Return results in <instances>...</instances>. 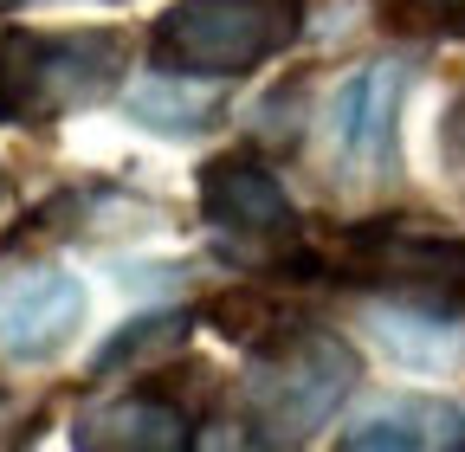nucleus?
<instances>
[{
  "label": "nucleus",
  "instance_id": "ddd939ff",
  "mask_svg": "<svg viewBox=\"0 0 465 452\" xmlns=\"http://www.w3.org/2000/svg\"><path fill=\"white\" fill-rule=\"evenodd\" d=\"M207 323H213L220 336H232V343H246V349H259L265 336H278L272 298H265V291H246V285H232V291L207 298Z\"/></svg>",
  "mask_w": 465,
  "mask_h": 452
},
{
  "label": "nucleus",
  "instance_id": "423d86ee",
  "mask_svg": "<svg viewBox=\"0 0 465 452\" xmlns=\"http://www.w3.org/2000/svg\"><path fill=\"white\" fill-rule=\"evenodd\" d=\"M342 278L375 285L388 298L465 304V240L401 226V220H362L342 233Z\"/></svg>",
  "mask_w": 465,
  "mask_h": 452
},
{
  "label": "nucleus",
  "instance_id": "1a4fd4ad",
  "mask_svg": "<svg viewBox=\"0 0 465 452\" xmlns=\"http://www.w3.org/2000/svg\"><path fill=\"white\" fill-rule=\"evenodd\" d=\"M342 446H356V452H446V446H465V414L446 401H427V394H388V401H369L342 427Z\"/></svg>",
  "mask_w": 465,
  "mask_h": 452
},
{
  "label": "nucleus",
  "instance_id": "4468645a",
  "mask_svg": "<svg viewBox=\"0 0 465 452\" xmlns=\"http://www.w3.org/2000/svg\"><path fill=\"white\" fill-rule=\"evenodd\" d=\"M388 14L401 26H427V33L465 39V0H388Z\"/></svg>",
  "mask_w": 465,
  "mask_h": 452
},
{
  "label": "nucleus",
  "instance_id": "f8f14e48",
  "mask_svg": "<svg viewBox=\"0 0 465 452\" xmlns=\"http://www.w3.org/2000/svg\"><path fill=\"white\" fill-rule=\"evenodd\" d=\"M182 336H188V317H182V310L136 317V323H124V329H116L110 343H104L97 375H116V368H130V362H162V356L182 349Z\"/></svg>",
  "mask_w": 465,
  "mask_h": 452
},
{
  "label": "nucleus",
  "instance_id": "20e7f679",
  "mask_svg": "<svg viewBox=\"0 0 465 452\" xmlns=\"http://www.w3.org/2000/svg\"><path fill=\"white\" fill-rule=\"evenodd\" d=\"M401 103H407V65L394 59H369L356 65L323 110V162L330 182L349 194H369L394 182L401 162Z\"/></svg>",
  "mask_w": 465,
  "mask_h": 452
},
{
  "label": "nucleus",
  "instance_id": "39448f33",
  "mask_svg": "<svg viewBox=\"0 0 465 452\" xmlns=\"http://www.w3.org/2000/svg\"><path fill=\"white\" fill-rule=\"evenodd\" d=\"M201 220L213 226V240L226 259H240L252 271H278L298 252V213H291L284 188L272 168L252 155H213L201 168Z\"/></svg>",
  "mask_w": 465,
  "mask_h": 452
},
{
  "label": "nucleus",
  "instance_id": "0eeeda50",
  "mask_svg": "<svg viewBox=\"0 0 465 452\" xmlns=\"http://www.w3.org/2000/svg\"><path fill=\"white\" fill-rule=\"evenodd\" d=\"M84 323V285L52 265L0 271V356L7 362H52Z\"/></svg>",
  "mask_w": 465,
  "mask_h": 452
},
{
  "label": "nucleus",
  "instance_id": "7ed1b4c3",
  "mask_svg": "<svg viewBox=\"0 0 465 452\" xmlns=\"http://www.w3.org/2000/svg\"><path fill=\"white\" fill-rule=\"evenodd\" d=\"M298 0H174L155 20L149 52L162 72L188 78H240L298 39Z\"/></svg>",
  "mask_w": 465,
  "mask_h": 452
},
{
  "label": "nucleus",
  "instance_id": "f257e3e1",
  "mask_svg": "<svg viewBox=\"0 0 465 452\" xmlns=\"http://www.w3.org/2000/svg\"><path fill=\"white\" fill-rule=\"evenodd\" d=\"M130 65V33H0V123H58L110 97Z\"/></svg>",
  "mask_w": 465,
  "mask_h": 452
},
{
  "label": "nucleus",
  "instance_id": "2eb2a0df",
  "mask_svg": "<svg viewBox=\"0 0 465 452\" xmlns=\"http://www.w3.org/2000/svg\"><path fill=\"white\" fill-rule=\"evenodd\" d=\"M440 142H446V162H452L459 175H465V97L446 110V130H440Z\"/></svg>",
  "mask_w": 465,
  "mask_h": 452
},
{
  "label": "nucleus",
  "instance_id": "9d476101",
  "mask_svg": "<svg viewBox=\"0 0 465 452\" xmlns=\"http://www.w3.org/2000/svg\"><path fill=\"white\" fill-rule=\"evenodd\" d=\"M369 336L407 368H452L465 362V317L452 304H420V298H381L369 304Z\"/></svg>",
  "mask_w": 465,
  "mask_h": 452
},
{
  "label": "nucleus",
  "instance_id": "6e6552de",
  "mask_svg": "<svg viewBox=\"0 0 465 452\" xmlns=\"http://www.w3.org/2000/svg\"><path fill=\"white\" fill-rule=\"evenodd\" d=\"M72 439L78 446H97V452H182L194 439V414L149 381L136 394H116V401L91 408L72 427Z\"/></svg>",
  "mask_w": 465,
  "mask_h": 452
},
{
  "label": "nucleus",
  "instance_id": "f03ea898",
  "mask_svg": "<svg viewBox=\"0 0 465 452\" xmlns=\"http://www.w3.org/2000/svg\"><path fill=\"white\" fill-rule=\"evenodd\" d=\"M356 388V349L330 329H278L252 349L246 368V408L252 427H265V446H298L311 427H323L342 394Z\"/></svg>",
  "mask_w": 465,
  "mask_h": 452
},
{
  "label": "nucleus",
  "instance_id": "9b49d317",
  "mask_svg": "<svg viewBox=\"0 0 465 452\" xmlns=\"http://www.w3.org/2000/svg\"><path fill=\"white\" fill-rule=\"evenodd\" d=\"M188 84H194L188 72H168V78L130 91V117H136L143 130H155V136H194V130L220 123L226 103H220L213 91H188Z\"/></svg>",
  "mask_w": 465,
  "mask_h": 452
}]
</instances>
